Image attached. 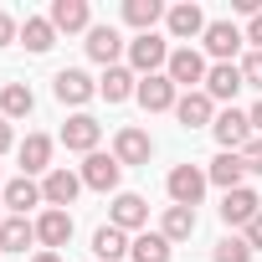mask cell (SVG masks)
<instances>
[{
	"label": "cell",
	"mask_w": 262,
	"mask_h": 262,
	"mask_svg": "<svg viewBox=\"0 0 262 262\" xmlns=\"http://www.w3.org/2000/svg\"><path fill=\"white\" fill-rule=\"evenodd\" d=\"M242 41H247V36H242L231 21H211V26H206V52H211L216 62H231V57L242 52Z\"/></svg>",
	"instance_id": "12"
},
{
	"label": "cell",
	"mask_w": 262,
	"mask_h": 262,
	"mask_svg": "<svg viewBox=\"0 0 262 262\" xmlns=\"http://www.w3.org/2000/svg\"><path fill=\"white\" fill-rule=\"evenodd\" d=\"M242 165H247L252 175H262V139H252V144L242 149Z\"/></svg>",
	"instance_id": "33"
},
{
	"label": "cell",
	"mask_w": 262,
	"mask_h": 262,
	"mask_svg": "<svg viewBox=\"0 0 262 262\" xmlns=\"http://www.w3.org/2000/svg\"><path fill=\"white\" fill-rule=\"evenodd\" d=\"M211 257H216V262H252V247H247L242 236H221Z\"/></svg>",
	"instance_id": "31"
},
{
	"label": "cell",
	"mask_w": 262,
	"mask_h": 262,
	"mask_svg": "<svg viewBox=\"0 0 262 262\" xmlns=\"http://www.w3.org/2000/svg\"><path fill=\"white\" fill-rule=\"evenodd\" d=\"M149 113H165V108H175L180 98H175V82L165 77V72H155V77H139V93H134Z\"/></svg>",
	"instance_id": "13"
},
{
	"label": "cell",
	"mask_w": 262,
	"mask_h": 262,
	"mask_svg": "<svg viewBox=\"0 0 262 262\" xmlns=\"http://www.w3.org/2000/svg\"><path fill=\"white\" fill-rule=\"evenodd\" d=\"M52 165V139L47 134H26V144H21V170L26 175H41Z\"/></svg>",
	"instance_id": "27"
},
{
	"label": "cell",
	"mask_w": 262,
	"mask_h": 262,
	"mask_svg": "<svg viewBox=\"0 0 262 262\" xmlns=\"http://www.w3.org/2000/svg\"><path fill=\"white\" fill-rule=\"evenodd\" d=\"M31 108H36V98H31L26 82H6V88H0V118H11V123H16V118H26Z\"/></svg>",
	"instance_id": "24"
},
{
	"label": "cell",
	"mask_w": 262,
	"mask_h": 262,
	"mask_svg": "<svg viewBox=\"0 0 262 262\" xmlns=\"http://www.w3.org/2000/svg\"><path fill=\"white\" fill-rule=\"evenodd\" d=\"M175 118H180L185 128H206V123H216V103L206 98V88H195V93H185V98L175 103Z\"/></svg>",
	"instance_id": "14"
},
{
	"label": "cell",
	"mask_w": 262,
	"mask_h": 262,
	"mask_svg": "<svg viewBox=\"0 0 262 262\" xmlns=\"http://www.w3.org/2000/svg\"><path fill=\"white\" fill-rule=\"evenodd\" d=\"M118 175H123V165L113 155H88L82 160V185H93V190H118Z\"/></svg>",
	"instance_id": "15"
},
{
	"label": "cell",
	"mask_w": 262,
	"mask_h": 262,
	"mask_svg": "<svg viewBox=\"0 0 262 262\" xmlns=\"http://www.w3.org/2000/svg\"><path fill=\"white\" fill-rule=\"evenodd\" d=\"M165 21H170V36H180V41H190V36H206V11L201 6H190V0H185V6H170L165 11Z\"/></svg>",
	"instance_id": "11"
},
{
	"label": "cell",
	"mask_w": 262,
	"mask_h": 262,
	"mask_svg": "<svg viewBox=\"0 0 262 262\" xmlns=\"http://www.w3.org/2000/svg\"><path fill=\"white\" fill-rule=\"evenodd\" d=\"M128 62H134L144 77H155V72L170 62V47H165L155 31H144V36H134V41H128Z\"/></svg>",
	"instance_id": "5"
},
{
	"label": "cell",
	"mask_w": 262,
	"mask_h": 262,
	"mask_svg": "<svg viewBox=\"0 0 262 262\" xmlns=\"http://www.w3.org/2000/svg\"><path fill=\"white\" fill-rule=\"evenodd\" d=\"M257 216H262V201H257V190H247V185L226 190V201H221V221H226V226H252Z\"/></svg>",
	"instance_id": "7"
},
{
	"label": "cell",
	"mask_w": 262,
	"mask_h": 262,
	"mask_svg": "<svg viewBox=\"0 0 262 262\" xmlns=\"http://www.w3.org/2000/svg\"><path fill=\"white\" fill-rule=\"evenodd\" d=\"M98 139H103V123H98L93 113H72V118L62 123V144L77 149V155H98Z\"/></svg>",
	"instance_id": "4"
},
{
	"label": "cell",
	"mask_w": 262,
	"mask_h": 262,
	"mask_svg": "<svg viewBox=\"0 0 262 262\" xmlns=\"http://www.w3.org/2000/svg\"><path fill=\"white\" fill-rule=\"evenodd\" d=\"M31 242H36V221H26V216L0 221V252H26Z\"/></svg>",
	"instance_id": "20"
},
{
	"label": "cell",
	"mask_w": 262,
	"mask_h": 262,
	"mask_svg": "<svg viewBox=\"0 0 262 262\" xmlns=\"http://www.w3.org/2000/svg\"><path fill=\"white\" fill-rule=\"evenodd\" d=\"M57 31H93V11H88V0H52V16H47Z\"/></svg>",
	"instance_id": "18"
},
{
	"label": "cell",
	"mask_w": 262,
	"mask_h": 262,
	"mask_svg": "<svg viewBox=\"0 0 262 262\" xmlns=\"http://www.w3.org/2000/svg\"><path fill=\"white\" fill-rule=\"evenodd\" d=\"M236 88H247V77H242L236 62H216V67L206 72V98H211V103H216V98H236Z\"/></svg>",
	"instance_id": "16"
},
{
	"label": "cell",
	"mask_w": 262,
	"mask_h": 262,
	"mask_svg": "<svg viewBox=\"0 0 262 262\" xmlns=\"http://www.w3.org/2000/svg\"><path fill=\"white\" fill-rule=\"evenodd\" d=\"M52 93H57L62 103H72V108H82V103H88V98L98 93V82H93V77H88L82 67H62V72L52 77Z\"/></svg>",
	"instance_id": "6"
},
{
	"label": "cell",
	"mask_w": 262,
	"mask_h": 262,
	"mask_svg": "<svg viewBox=\"0 0 262 262\" xmlns=\"http://www.w3.org/2000/svg\"><path fill=\"white\" fill-rule=\"evenodd\" d=\"M144 221H149V206H144V195H134V190L113 195V226H118V231H139Z\"/></svg>",
	"instance_id": "17"
},
{
	"label": "cell",
	"mask_w": 262,
	"mask_h": 262,
	"mask_svg": "<svg viewBox=\"0 0 262 262\" xmlns=\"http://www.w3.org/2000/svg\"><path fill=\"white\" fill-rule=\"evenodd\" d=\"M6 206H11L16 216H26L31 206H41V185H36L31 175H21V180H11V185H6Z\"/></svg>",
	"instance_id": "28"
},
{
	"label": "cell",
	"mask_w": 262,
	"mask_h": 262,
	"mask_svg": "<svg viewBox=\"0 0 262 262\" xmlns=\"http://www.w3.org/2000/svg\"><path fill=\"white\" fill-rule=\"evenodd\" d=\"M11 41H16V21L0 11V47H11Z\"/></svg>",
	"instance_id": "34"
},
{
	"label": "cell",
	"mask_w": 262,
	"mask_h": 262,
	"mask_svg": "<svg viewBox=\"0 0 262 262\" xmlns=\"http://www.w3.org/2000/svg\"><path fill=\"white\" fill-rule=\"evenodd\" d=\"M98 93H103L108 103H123V98H134V93H139V82H134V72H128V67H108L103 82H98Z\"/></svg>",
	"instance_id": "25"
},
{
	"label": "cell",
	"mask_w": 262,
	"mask_h": 262,
	"mask_svg": "<svg viewBox=\"0 0 262 262\" xmlns=\"http://www.w3.org/2000/svg\"><path fill=\"white\" fill-rule=\"evenodd\" d=\"M52 41H57V26H52L47 16H26V21H21V47H26V52L41 57V52H52Z\"/></svg>",
	"instance_id": "22"
},
{
	"label": "cell",
	"mask_w": 262,
	"mask_h": 262,
	"mask_svg": "<svg viewBox=\"0 0 262 262\" xmlns=\"http://www.w3.org/2000/svg\"><path fill=\"white\" fill-rule=\"evenodd\" d=\"M11 139H16V134H11V118H0V155L11 149Z\"/></svg>",
	"instance_id": "37"
},
{
	"label": "cell",
	"mask_w": 262,
	"mask_h": 262,
	"mask_svg": "<svg viewBox=\"0 0 262 262\" xmlns=\"http://www.w3.org/2000/svg\"><path fill=\"white\" fill-rule=\"evenodd\" d=\"M211 134H216V144H221L226 155H242V149L252 144V118H247L242 108H226V113H216Z\"/></svg>",
	"instance_id": "1"
},
{
	"label": "cell",
	"mask_w": 262,
	"mask_h": 262,
	"mask_svg": "<svg viewBox=\"0 0 262 262\" xmlns=\"http://www.w3.org/2000/svg\"><path fill=\"white\" fill-rule=\"evenodd\" d=\"M247 41H252V52H262V16H252V26H247Z\"/></svg>",
	"instance_id": "35"
},
{
	"label": "cell",
	"mask_w": 262,
	"mask_h": 262,
	"mask_svg": "<svg viewBox=\"0 0 262 262\" xmlns=\"http://www.w3.org/2000/svg\"><path fill=\"white\" fill-rule=\"evenodd\" d=\"M36 242H41L47 252L67 247V242H72V216H67V211H52V206H47V211L36 216Z\"/></svg>",
	"instance_id": "10"
},
{
	"label": "cell",
	"mask_w": 262,
	"mask_h": 262,
	"mask_svg": "<svg viewBox=\"0 0 262 262\" xmlns=\"http://www.w3.org/2000/svg\"><path fill=\"white\" fill-rule=\"evenodd\" d=\"M165 185H170V201H175V206H190V211H195L201 195H206V170H195V165H175Z\"/></svg>",
	"instance_id": "3"
},
{
	"label": "cell",
	"mask_w": 262,
	"mask_h": 262,
	"mask_svg": "<svg viewBox=\"0 0 262 262\" xmlns=\"http://www.w3.org/2000/svg\"><path fill=\"white\" fill-rule=\"evenodd\" d=\"M247 118H252V134H262V103H257V108H252Z\"/></svg>",
	"instance_id": "38"
},
{
	"label": "cell",
	"mask_w": 262,
	"mask_h": 262,
	"mask_svg": "<svg viewBox=\"0 0 262 262\" xmlns=\"http://www.w3.org/2000/svg\"><path fill=\"white\" fill-rule=\"evenodd\" d=\"M77 190H82V175H72V170H47V180H41V201H47L52 211L72 206Z\"/></svg>",
	"instance_id": "9"
},
{
	"label": "cell",
	"mask_w": 262,
	"mask_h": 262,
	"mask_svg": "<svg viewBox=\"0 0 262 262\" xmlns=\"http://www.w3.org/2000/svg\"><path fill=\"white\" fill-rule=\"evenodd\" d=\"M149 155H155V144H149L144 128H118L113 134V160L118 165H149Z\"/></svg>",
	"instance_id": "8"
},
{
	"label": "cell",
	"mask_w": 262,
	"mask_h": 262,
	"mask_svg": "<svg viewBox=\"0 0 262 262\" xmlns=\"http://www.w3.org/2000/svg\"><path fill=\"white\" fill-rule=\"evenodd\" d=\"M31 262H62V257H57V252H36Z\"/></svg>",
	"instance_id": "39"
},
{
	"label": "cell",
	"mask_w": 262,
	"mask_h": 262,
	"mask_svg": "<svg viewBox=\"0 0 262 262\" xmlns=\"http://www.w3.org/2000/svg\"><path fill=\"white\" fill-rule=\"evenodd\" d=\"M118 52H123V36H118L113 26H93V31H88V57H93V62L113 67V62H118Z\"/></svg>",
	"instance_id": "19"
},
{
	"label": "cell",
	"mask_w": 262,
	"mask_h": 262,
	"mask_svg": "<svg viewBox=\"0 0 262 262\" xmlns=\"http://www.w3.org/2000/svg\"><path fill=\"white\" fill-rule=\"evenodd\" d=\"M242 77H247V88H262V52H247V62H242Z\"/></svg>",
	"instance_id": "32"
},
{
	"label": "cell",
	"mask_w": 262,
	"mask_h": 262,
	"mask_svg": "<svg viewBox=\"0 0 262 262\" xmlns=\"http://www.w3.org/2000/svg\"><path fill=\"white\" fill-rule=\"evenodd\" d=\"M242 175H247L242 155H226V149H221V155L211 160V170H206V180H211V185H221V190H236V185H242Z\"/></svg>",
	"instance_id": "23"
},
{
	"label": "cell",
	"mask_w": 262,
	"mask_h": 262,
	"mask_svg": "<svg viewBox=\"0 0 262 262\" xmlns=\"http://www.w3.org/2000/svg\"><path fill=\"white\" fill-rule=\"evenodd\" d=\"M0 221H6V216H0Z\"/></svg>",
	"instance_id": "40"
},
{
	"label": "cell",
	"mask_w": 262,
	"mask_h": 262,
	"mask_svg": "<svg viewBox=\"0 0 262 262\" xmlns=\"http://www.w3.org/2000/svg\"><path fill=\"white\" fill-rule=\"evenodd\" d=\"M160 16H165L160 0H123V21L134 26L139 36H144V31H155V21H160Z\"/></svg>",
	"instance_id": "26"
},
{
	"label": "cell",
	"mask_w": 262,
	"mask_h": 262,
	"mask_svg": "<svg viewBox=\"0 0 262 262\" xmlns=\"http://www.w3.org/2000/svg\"><path fill=\"white\" fill-rule=\"evenodd\" d=\"M128 257H134V262H170V242H165V231H144V236H134Z\"/></svg>",
	"instance_id": "29"
},
{
	"label": "cell",
	"mask_w": 262,
	"mask_h": 262,
	"mask_svg": "<svg viewBox=\"0 0 262 262\" xmlns=\"http://www.w3.org/2000/svg\"><path fill=\"white\" fill-rule=\"evenodd\" d=\"M206 57L201 52H190V47H180V52H170V62H165V77L175 82V88H185V93H195V82H206Z\"/></svg>",
	"instance_id": "2"
},
{
	"label": "cell",
	"mask_w": 262,
	"mask_h": 262,
	"mask_svg": "<svg viewBox=\"0 0 262 262\" xmlns=\"http://www.w3.org/2000/svg\"><path fill=\"white\" fill-rule=\"evenodd\" d=\"M247 247H252V252H262V216L247 226Z\"/></svg>",
	"instance_id": "36"
},
{
	"label": "cell",
	"mask_w": 262,
	"mask_h": 262,
	"mask_svg": "<svg viewBox=\"0 0 262 262\" xmlns=\"http://www.w3.org/2000/svg\"><path fill=\"white\" fill-rule=\"evenodd\" d=\"M195 231V211L190 206H170L165 211V242H185Z\"/></svg>",
	"instance_id": "30"
},
{
	"label": "cell",
	"mask_w": 262,
	"mask_h": 262,
	"mask_svg": "<svg viewBox=\"0 0 262 262\" xmlns=\"http://www.w3.org/2000/svg\"><path fill=\"white\" fill-rule=\"evenodd\" d=\"M128 247H134V242H128V231H118L113 221L93 231V252H98V262H118V257H123Z\"/></svg>",
	"instance_id": "21"
}]
</instances>
